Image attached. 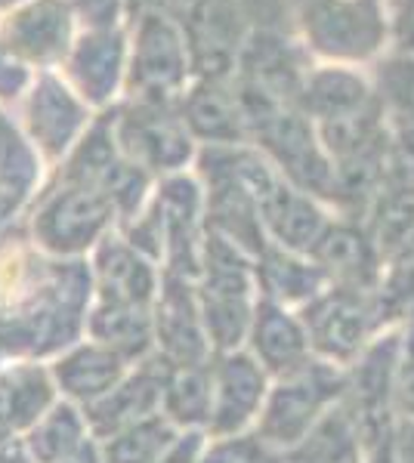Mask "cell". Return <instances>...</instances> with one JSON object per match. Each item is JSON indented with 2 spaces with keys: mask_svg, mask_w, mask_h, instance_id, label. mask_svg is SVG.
<instances>
[{
  "mask_svg": "<svg viewBox=\"0 0 414 463\" xmlns=\"http://www.w3.org/2000/svg\"><path fill=\"white\" fill-rule=\"evenodd\" d=\"M189 71V43L177 19L155 10L133 22V47L127 62V90L133 99L170 102L183 93Z\"/></svg>",
  "mask_w": 414,
  "mask_h": 463,
  "instance_id": "cell-2",
  "label": "cell"
},
{
  "mask_svg": "<svg viewBox=\"0 0 414 463\" xmlns=\"http://www.w3.org/2000/svg\"><path fill=\"white\" fill-rule=\"evenodd\" d=\"M192 71L198 78H229L247 43V13L242 0H189L183 13Z\"/></svg>",
  "mask_w": 414,
  "mask_h": 463,
  "instance_id": "cell-5",
  "label": "cell"
},
{
  "mask_svg": "<svg viewBox=\"0 0 414 463\" xmlns=\"http://www.w3.org/2000/svg\"><path fill=\"white\" fill-rule=\"evenodd\" d=\"M84 106L87 102L81 99L65 80L43 71L41 78L34 80L32 93H28V106H25L28 130H32V137L37 139V146L47 155L65 152L74 139V133L87 121Z\"/></svg>",
  "mask_w": 414,
  "mask_h": 463,
  "instance_id": "cell-10",
  "label": "cell"
},
{
  "mask_svg": "<svg viewBox=\"0 0 414 463\" xmlns=\"http://www.w3.org/2000/svg\"><path fill=\"white\" fill-rule=\"evenodd\" d=\"M32 74L28 65H22L10 50L0 43V99H19V93L28 87Z\"/></svg>",
  "mask_w": 414,
  "mask_h": 463,
  "instance_id": "cell-19",
  "label": "cell"
},
{
  "mask_svg": "<svg viewBox=\"0 0 414 463\" xmlns=\"http://www.w3.org/2000/svg\"><path fill=\"white\" fill-rule=\"evenodd\" d=\"M127 62H130L127 32L124 28H109V32L81 34L63 65L72 80V90L87 106H105L115 96V90L121 87Z\"/></svg>",
  "mask_w": 414,
  "mask_h": 463,
  "instance_id": "cell-7",
  "label": "cell"
},
{
  "mask_svg": "<svg viewBox=\"0 0 414 463\" xmlns=\"http://www.w3.org/2000/svg\"><path fill=\"white\" fill-rule=\"evenodd\" d=\"M155 10H164V0H127V19H130V25Z\"/></svg>",
  "mask_w": 414,
  "mask_h": 463,
  "instance_id": "cell-21",
  "label": "cell"
},
{
  "mask_svg": "<svg viewBox=\"0 0 414 463\" xmlns=\"http://www.w3.org/2000/svg\"><path fill=\"white\" fill-rule=\"evenodd\" d=\"M310 0H242L247 19L260 22L266 32H282L284 19H300V10Z\"/></svg>",
  "mask_w": 414,
  "mask_h": 463,
  "instance_id": "cell-18",
  "label": "cell"
},
{
  "mask_svg": "<svg viewBox=\"0 0 414 463\" xmlns=\"http://www.w3.org/2000/svg\"><path fill=\"white\" fill-rule=\"evenodd\" d=\"M118 137L133 158L155 164V167H177L189 158V137H186V121L173 115L170 102L155 99H133L124 109Z\"/></svg>",
  "mask_w": 414,
  "mask_h": 463,
  "instance_id": "cell-8",
  "label": "cell"
},
{
  "mask_svg": "<svg viewBox=\"0 0 414 463\" xmlns=\"http://www.w3.org/2000/svg\"><path fill=\"white\" fill-rule=\"evenodd\" d=\"M393 32L399 47L414 53V0H396L393 4Z\"/></svg>",
  "mask_w": 414,
  "mask_h": 463,
  "instance_id": "cell-20",
  "label": "cell"
},
{
  "mask_svg": "<svg viewBox=\"0 0 414 463\" xmlns=\"http://www.w3.org/2000/svg\"><path fill=\"white\" fill-rule=\"evenodd\" d=\"M297 22L306 43L331 59H368L387 37L380 0H310Z\"/></svg>",
  "mask_w": 414,
  "mask_h": 463,
  "instance_id": "cell-3",
  "label": "cell"
},
{
  "mask_svg": "<svg viewBox=\"0 0 414 463\" xmlns=\"http://www.w3.org/2000/svg\"><path fill=\"white\" fill-rule=\"evenodd\" d=\"M310 257L337 288L374 294L380 285L383 253L378 250L374 238L352 222H331Z\"/></svg>",
  "mask_w": 414,
  "mask_h": 463,
  "instance_id": "cell-9",
  "label": "cell"
},
{
  "mask_svg": "<svg viewBox=\"0 0 414 463\" xmlns=\"http://www.w3.org/2000/svg\"><path fill=\"white\" fill-rule=\"evenodd\" d=\"M74 16L65 0H28L0 22V43L28 69L50 71L74 47Z\"/></svg>",
  "mask_w": 414,
  "mask_h": 463,
  "instance_id": "cell-6",
  "label": "cell"
},
{
  "mask_svg": "<svg viewBox=\"0 0 414 463\" xmlns=\"http://www.w3.org/2000/svg\"><path fill=\"white\" fill-rule=\"evenodd\" d=\"M22 4H28V0H0V13H13V10H19Z\"/></svg>",
  "mask_w": 414,
  "mask_h": 463,
  "instance_id": "cell-22",
  "label": "cell"
},
{
  "mask_svg": "<svg viewBox=\"0 0 414 463\" xmlns=\"http://www.w3.org/2000/svg\"><path fill=\"white\" fill-rule=\"evenodd\" d=\"M371 102V90L359 74L346 69H322L310 71L300 93L297 106L303 109V115H313L319 124L341 121V118H352L368 111Z\"/></svg>",
  "mask_w": 414,
  "mask_h": 463,
  "instance_id": "cell-13",
  "label": "cell"
},
{
  "mask_svg": "<svg viewBox=\"0 0 414 463\" xmlns=\"http://www.w3.org/2000/svg\"><path fill=\"white\" fill-rule=\"evenodd\" d=\"M303 325L310 334V346L331 364L350 368L380 327L374 300L365 290H350L331 285L325 294H319L306 306Z\"/></svg>",
  "mask_w": 414,
  "mask_h": 463,
  "instance_id": "cell-4",
  "label": "cell"
},
{
  "mask_svg": "<svg viewBox=\"0 0 414 463\" xmlns=\"http://www.w3.org/2000/svg\"><path fill=\"white\" fill-rule=\"evenodd\" d=\"M380 90L396 115L414 127V53L387 62V69L380 71Z\"/></svg>",
  "mask_w": 414,
  "mask_h": 463,
  "instance_id": "cell-15",
  "label": "cell"
},
{
  "mask_svg": "<svg viewBox=\"0 0 414 463\" xmlns=\"http://www.w3.org/2000/svg\"><path fill=\"white\" fill-rule=\"evenodd\" d=\"M183 121L214 143H238L247 127L242 93L229 87V78H198V84L183 93Z\"/></svg>",
  "mask_w": 414,
  "mask_h": 463,
  "instance_id": "cell-11",
  "label": "cell"
},
{
  "mask_svg": "<svg viewBox=\"0 0 414 463\" xmlns=\"http://www.w3.org/2000/svg\"><path fill=\"white\" fill-rule=\"evenodd\" d=\"M257 353L263 355L266 368L291 374L310 362V334L303 318H294L282 306H263L257 318Z\"/></svg>",
  "mask_w": 414,
  "mask_h": 463,
  "instance_id": "cell-14",
  "label": "cell"
},
{
  "mask_svg": "<svg viewBox=\"0 0 414 463\" xmlns=\"http://www.w3.org/2000/svg\"><path fill=\"white\" fill-rule=\"evenodd\" d=\"M393 405L405 420H414V321L402 331V355L396 368Z\"/></svg>",
  "mask_w": 414,
  "mask_h": 463,
  "instance_id": "cell-17",
  "label": "cell"
},
{
  "mask_svg": "<svg viewBox=\"0 0 414 463\" xmlns=\"http://www.w3.org/2000/svg\"><path fill=\"white\" fill-rule=\"evenodd\" d=\"M346 399V368L331 364L325 358H310L303 368L284 374V383L269 399L263 414V436L266 442L294 448L319 427L331 408Z\"/></svg>",
  "mask_w": 414,
  "mask_h": 463,
  "instance_id": "cell-1",
  "label": "cell"
},
{
  "mask_svg": "<svg viewBox=\"0 0 414 463\" xmlns=\"http://www.w3.org/2000/svg\"><path fill=\"white\" fill-rule=\"evenodd\" d=\"M74 22L84 25V32H109L121 28L127 16V0H65Z\"/></svg>",
  "mask_w": 414,
  "mask_h": 463,
  "instance_id": "cell-16",
  "label": "cell"
},
{
  "mask_svg": "<svg viewBox=\"0 0 414 463\" xmlns=\"http://www.w3.org/2000/svg\"><path fill=\"white\" fill-rule=\"evenodd\" d=\"M260 211L266 213V222L275 232L278 241L297 253H313L331 226V220L319 211V204L306 192L291 189L284 183H278L260 201Z\"/></svg>",
  "mask_w": 414,
  "mask_h": 463,
  "instance_id": "cell-12",
  "label": "cell"
}]
</instances>
